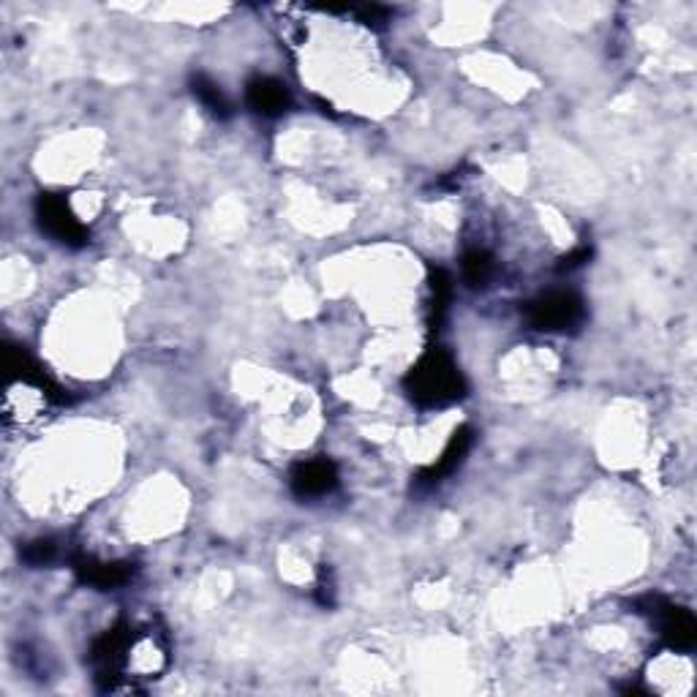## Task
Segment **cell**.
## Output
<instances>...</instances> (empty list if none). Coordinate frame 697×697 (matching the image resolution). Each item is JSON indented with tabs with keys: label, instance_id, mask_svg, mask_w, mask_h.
<instances>
[{
	"label": "cell",
	"instance_id": "4",
	"mask_svg": "<svg viewBox=\"0 0 697 697\" xmlns=\"http://www.w3.org/2000/svg\"><path fill=\"white\" fill-rule=\"evenodd\" d=\"M248 99H251L254 109L265 112V115H278L289 104L284 85L275 82V79H256L254 85L248 88Z\"/></svg>",
	"mask_w": 697,
	"mask_h": 697
},
{
	"label": "cell",
	"instance_id": "1",
	"mask_svg": "<svg viewBox=\"0 0 697 697\" xmlns=\"http://www.w3.org/2000/svg\"><path fill=\"white\" fill-rule=\"evenodd\" d=\"M458 387H461L458 371H455V365H452L447 357H442V354L428 357V360L414 371V395L428 403L447 401V398L455 395Z\"/></svg>",
	"mask_w": 697,
	"mask_h": 697
},
{
	"label": "cell",
	"instance_id": "3",
	"mask_svg": "<svg viewBox=\"0 0 697 697\" xmlns=\"http://www.w3.org/2000/svg\"><path fill=\"white\" fill-rule=\"evenodd\" d=\"M335 485V472L330 463L311 461L295 472V488L300 496H324Z\"/></svg>",
	"mask_w": 697,
	"mask_h": 697
},
{
	"label": "cell",
	"instance_id": "2",
	"mask_svg": "<svg viewBox=\"0 0 697 697\" xmlns=\"http://www.w3.org/2000/svg\"><path fill=\"white\" fill-rule=\"evenodd\" d=\"M580 303L567 292H556V295H548L545 300L534 305V322L537 327H548V330H556V327H567L578 319Z\"/></svg>",
	"mask_w": 697,
	"mask_h": 697
}]
</instances>
